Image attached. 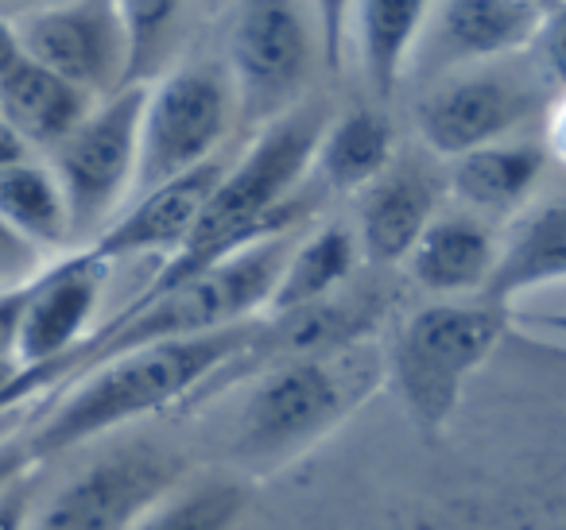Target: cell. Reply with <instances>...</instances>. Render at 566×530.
I'll list each match as a JSON object with an SVG mask.
<instances>
[{"instance_id":"1","label":"cell","mask_w":566,"mask_h":530,"mask_svg":"<svg viewBox=\"0 0 566 530\" xmlns=\"http://www.w3.org/2000/svg\"><path fill=\"white\" fill-rule=\"evenodd\" d=\"M260 326L264 318L221 329V333L148 344V349H133L94 368L78 383L59 391L48 414L35 418L28 434L35 460L86 445L109 430L133 426L159 411H171L175 403L198 391H218L226 375L244 360V352L260 341Z\"/></svg>"},{"instance_id":"2","label":"cell","mask_w":566,"mask_h":530,"mask_svg":"<svg viewBox=\"0 0 566 530\" xmlns=\"http://www.w3.org/2000/svg\"><path fill=\"white\" fill-rule=\"evenodd\" d=\"M385 383V352L373 341L280 357L249 375L229 457L244 480H264L307 457Z\"/></svg>"},{"instance_id":"3","label":"cell","mask_w":566,"mask_h":530,"mask_svg":"<svg viewBox=\"0 0 566 530\" xmlns=\"http://www.w3.org/2000/svg\"><path fill=\"white\" fill-rule=\"evenodd\" d=\"M509 326L512 310L489 298H447L400 321L385 352V380L423 442L434 445L450 430L473 375L493 360Z\"/></svg>"},{"instance_id":"4","label":"cell","mask_w":566,"mask_h":530,"mask_svg":"<svg viewBox=\"0 0 566 530\" xmlns=\"http://www.w3.org/2000/svg\"><path fill=\"white\" fill-rule=\"evenodd\" d=\"M237 125V97L229 74L213 59H187L144 89L140 163L133 198L218 163L221 144Z\"/></svg>"},{"instance_id":"5","label":"cell","mask_w":566,"mask_h":530,"mask_svg":"<svg viewBox=\"0 0 566 530\" xmlns=\"http://www.w3.org/2000/svg\"><path fill=\"white\" fill-rule=\"evenodd\" d=\"M226 74L237 97V120L264 128L307 102L315 66V24L307 4L244 0L226 20Z\"/></svg>"},{"instance_id":"6","label":"cell","mask_w":566,"mask_h":530,"mask_svg":"<svg viewBox=\"0 0 566 530\" xmlns=\"http://www.w3.org/2000/svg\"><path fill=\"white\" fill-rule=\"evenodd\" d=\"M190 473L187 453L156 437L113 445L35 499L28 530H136Z\"/></svg>"},{"instance_id":"7","label":"cell","mask_w":566,"mask_h":530,"mask_svg":"<svg viewBox=\"0 0 566 530\" xmlns=\"http://www.w3.org/2000/svg\"><path fill=\"white\" fill-rule=\"evenodd\" d=\"M144 89H120L94 105L86 120L48 156L71 210L74 252L90 248L125 213L140 163Z\"/></svg>"},{"instance_id":"8","label":"cell","mask_w":566,"mask_h":530,"mask_svg":"<svg viewBox=\"0 0 566 530\" xmlns=\"http://www.w3.org/2000/svg\"><path fill=\"white\" fill-rule=\"evenodd\" d=\"M109 264L71 252L59 264L43 267L28 283L24 310L17 326V368L20 372L0 391V414H12L28 399L55 388V372L97 333Z\"/></svg>"},{"instance_id":"9","label":"cell","mask_w":566,"mask_h":530,"mask_svg":"<svg viewBox=\"0 0 566 530\" xmlns=\"http://www.w3.org/2000/svg\"><path fill=\"white\" fill-rule=\"evenodd\" d=\"M539 89L543 82L527 59L454 71L423 89L416 105V132L434 159L454 163L470 151L512 140V132L539 113Z\"/></svg>"},{"instance_id":"10","label":"cell","mask_w":566,"mask_h":530,"mask_svg":"<svg viewBox=\"0 0 566 530\" xmlns=\"http://www.w3.org/2000/svg\"><path fill=\"white\" fill-rule=\"evenodd\" d=\"M17 24L24 59L59 74L94 102L125 89V20L109 0L35 4Z\"/></svg>"},{"instance_id":"11","label":"cell","mask_w":566,"mask_h":530,"mask_svg":"<svg viewBox=\"0 0 566 530\" xmlns=\"http://www.w3.org/2000/svg\"><path fill=\"white\" fill-rule=\"evenodd\" d=\"M543 4L535 0H447L431 4L411 74L447 78L470 66L524 59L539 32Z\"/></svg>"},{"instance_id":"12","label":"cell","mask_w":566,"mask_h":530,"mask_svg":"<svg viewBox=\"0 0 566 530\" xmlns=\"http://www.w3.org/2000/svg\"><path fill=\"white\" fill-rule=\"evenodd\" d=\"M447 174L434 171L427 159L396 156V163L377 182L354 194V236L365 264L403 267L419 236L442 213Z\"/></svg>"},{"instance_id":"13","label":"cell","mask_w":566,"mask_h":530,"mask_svg":"<svg viewBox=\"0 0 566 530\" xmlns=\"http://www.w3.org/2000/svg\"><path fill=\"white\" fill-rule=\"evenodd\" d=\"M221 171H226V163L218 159V163H206L202 171L182 174V179L167 182V187L133 198L125 205V213L82 252L109 267L128 256H179L182 244L195 233L198 213H202V205L210 202L213 187H218Z\"/></svg>"},{"instance_id":"14","label":"cell","mask_w":566,"mask_h":530,"mask_svg":"<svg viewBox=\"0 0 566 530\" xmlns=\"http://www.w3.org/2000/svg\"><path fill=\"white\" fill-rule=\"evenodd\" d=\"M501 259V233L489 221L465 210H442L427 225L403 272L427 295L447 298H481Z\"/></svg>"},{"instance_id":"15","label":"cell","mask_w":566,"mask_h":530,"mask_svg":"<svg viewBox=\"0 0 566 530\" xmlns=\"http://www.w3.org/2000/svg\"><path fill=\"white\" fill-rule=\"evenodd\" d=\"M427 12H431L427 0H365V4L346 9L349 43H354L357 63H361L365 89L380 109L400 94L411 66H416Z\"/></svg>"},{"instance_id":"16","label":"cell","mask_w":566,"mask_h":530,"mask_svg":"<svg viewBox=\"0 0 566 530\" xmlns=\"http://www.w3.org/2000/svg\"><path fill=\"white\" fill-rule=\"evenodd\" d=\"M543 167H547L543 144L504 140L454 159L447 171V194L465 213L493 225L496 218H520L527 198L539 187Z\"/></svg>"},{"instance_id":"17","label":"cell","mask_w":566,"mask_h":530,"mask_svg":"<svg viewBox=\"0 0 566 530\" xmlns=\"http://www.w3.org/2000/svg\"><path fill=\"white\" fill-rule=\"evenodd\" d=\"M396 125L380 105H354L326 125L311 163V187L323 198L361 194L396 163Z\"/></svg>"},{"instance_id":"18","label":"cell","mask_w":566,"mask_h":530,"mask_svg":"<svg viewBox=\"0 0 566 530\" xmlns=\"http://www.w3.org/2000/svg\"><path fill=\"white\" fill-rule=\"evenodd\" d=\"M361 264L365 256L346 221L307 225L295 241L287 264H283V275L275 283L264 318H283V314H300L331 303L342 290L354 287Z\"/></svg>"},{"instance_id":"19","label":"cell","mask_w":566,"mask_h":530,"mask_svg":"<svg viewBox=\"0 0 566 530\" xmlns=\"http://www.w3.org/2000/svg\"><path fill=\"white\" fill-rule=\"evenodd\" d=\"M566 283V198L532 205L501 236V259L489 279V303L509 306L543 287Z\"/></svg>"},{"instance_id":"20","label":"cell","mask_w":566,"mask_h":530,"mask_svg":"<svg viewBox=\"0 0 566 530\" xmlns=\"http://www.w3.org/2000/svg\"><path fill=\"white\" fill-rule=\"evenodd\" d=\"M94 105L97 102L90 94L28 59L9 78H0V117L24 136L28 148L48 156L94 113Z\"/></svg>"},{"instance_id":"21","label":"cell","mask_w":566,"mask_h":530,"mask_svg":"<svg viewBox=\"0 0 566 530\" xmlns=\"http://www.w3.org/2000/svg\"><path fill=\"white\" fill-rule=\"evenodd\" d=\"M0 221L24 244H32L43 259L71 256V210L48 159H28L20 167L0 171Z\"/></svg>"},{"instance_id":"22","label":"cell","mask_w":566,"mask_h":530,"mask_svg":"<svg viewBox=\"0 0 566 530\" xmlns=\"http://www.w3.org/2000/svg\"><path fill=\"white\" fill-rule=\"evenodd\" d=\"M195 9L179 0H128L120 4L125 20V89H148L164 74L187 63V43Z\"/></svg>"},{"instance_id":"23","label":"cell","mask_w":566,"mask_h":530,"mask_svg":"<svg viewBox=\"0 0 566 530\" xmlns=\"http://www.w3.org/2000/svg\"><path fill=\"white\" fill-rule=\"evenodd\" d=\"M252 507V480L241 473H206L182 480L136 530H241Z\"/></svg>"},{"instance_id":"24","label":"cell","mask_w":566,"mask_h":530,"mask_svg":"<svg viewBox=\"0 0 566 530\" xmlns=\"http://www.w3.org/2000/svg\"><path fill=\"white\" fill-rule=\"evenodd\" d=\"M524 59L551 97L566 94V4H543L539 32Z\"/></svg>"},{"instance_id":"25","label":"cell","mask_w":566,"mask_h":530,"mask_svg":"<svg viewBox=\"0 0 566 530\" xmlns=\"http://www.w3.org/2000/svg\"><path fill=\"white\" fill-rule=\"evenodd\" d=\"M43 256L32 248V244H24L17 233H12L4 221H0V290H12V287H24V283H32L35 275L43 272Z\"/></svg>"},{"instance_id":"26","label":"cell","mask_w":566,"mask_h":530,"mask_svg":"<svg viewBox=\"0 0 566 530\" xmlns=\"http://www.w3.org/2000/svg\"><path fill=\"white\" fill-rule=\"evenodd\" d=\"M35 488H40V465L0 488V530H28L35 511Z\"/></svg>"},{"instance_id":"27","label":"cell","mask_w":566,"mask_h":530,"mask_svg":"<svg viewBox=\"0 0 566 530\" xmlns=\"http://www.w3.org/2000/svg\"><path fill=\"white\" fill-rule=\"evenodd\" d=\"M24 287L0 290V368L17 364V326H20V310H24Z\"/></svg>"},{"instance_id":"28","label":"cell","mask_w":566,"mask_h":530,"mask_svg":"<svg viewBox=\"0 0 566 530\" xmlns=\"http://www.w3.org/2000/svg\"><path fill=\"white\" fill-rule=\"evenodd\" d=\"M43 465V460H35L32 445H28V434H9L0 437V488H9L17 476H24L28 468Z\"/></svg>"},{"instance_id":"29","label":"cell","mask_w":566,"mask_h":530,"mask_svg":"<svg viewBox=\"0 0 566 530\" xmlns=\"http://www.w3.org/2000/svg\"><path fill=\"white\" fill-rule=\"evenodd\" d=\"M543 151L566 167V94H555L547 105V125H543Z\"/></svg>"},{"instance_id":"30","label":"cell","mask_w":566,"mask_h":530,"mask_svg":"<svg viewBox=\"0 0 566 530\" xmlns=\"http://www.w3.org/2000/svg\"><path fill=\"white\" fill-rule=\"evenodd\" d=\"M35 159V151L28 148V140L9 125V120L0 117V171H9V167H20Z\"/></svg>"},{"instance_id":"31","label":"cell","mask_w":566,"mask_h":530,"mask_svg":"<svg viewBox=\"0 0 566 530\" xmlns=\"http://www.w3.org/2000/svg\"><path fill=\"white\" fill-rule=\"evenodd\" d=\"M20 63H24V47H20L17 24L0 17V78H9Z\"/></svg>"}]
</instances>
